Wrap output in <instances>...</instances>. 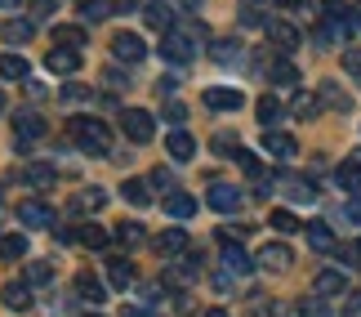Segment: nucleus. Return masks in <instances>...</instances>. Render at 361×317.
Segmentation results:
<instances>
[{
    "label": "nucleus",
    "instance_id": "nucleus-1",
    "mask_svg": "<svg viewBox=\"0 0 361 317\" xmlns=\"http://www.w3.org/2000/svg\"><path fill=\"white\" fill-rule=\"evenodd\" d=\"M72 139L85 148L90 157H107L112 152V130L99 116H72Z\"/></svg>",
    "mask_w": 361,
    "mask_h": 317
},
{
    "label": "nucleus",
    "instance_id": "nucleus-2",
    "mask_svg": "<svg viewBox=\"0 0 361 317\" xmlns=\"http://www.w3.org/2000/svg\"><path fill=\"white\" fill-rule=\"evenodd\" d=\"M121 130H125V139L147 143V139H152V130H157V121H152L147 107H125V112H121Z\"/></svg>",
    "mask_w": 361,
    "mask_h": 317
},
{
    "label": "nucleus",
    "instance_id": "nucleus-3",
    "mask_svg": "<svg viewBox=\"0 0 361 317\" xmlns=\"http://www.w3.org/2000/svg\"><path fill=\"white\" fill-rule=\"evenodd\" d=\"M112 54L121 63H143L147 59V40L138 36V32H116L112 36Z\"/></svg>",
    "mask_w": 361,
    "mask_h": 317
},
{
    "label": "nucleus",
    "instance_id": "nucleus-4",
    "mask_svg": "<svg viewBox=\"0 0 361 317\" xmlns=\"http://www.w3.org/2000/svg\"><path fill=\"white\" fill-rule=\"evenodd\" d=\"M161 54L170 63H192V59H197V45H192L188 32H165L161 36Z\"/></svg>",
    "mask_w": 361,
    "mask_h": 317
},
{
    "label": "nucleus",
    "instance_id": "nucleus-5",
    "mask_svg": "<svg viewBox=\"0 0 361 317\" xmlns=\"http://www.w3.org/2000/svg\"><path fill=\"white\" fill-rule=\"evenodd\" d=\"M188 246H192V237H188L183 228H165L161 237H157V255L170 259V264H178V259L188 255Z\"/></svg>",
    "mask_w": 361,
    "mask_h": 317
},
{
    "label": "nucleus",
    "instance_id": "nucleus-6",
    "mask_svg": "<svg viewBox=\"0 0 361 317\" xmlns=\"http://www.w3.org/2000/svg\"><path fill=\"white\" fill-rule=\"evenodd\" d=\"M49 121L36 116V112H18L13 116V143H32V139H45Z\"/></svg>",
    "mask_w": 361,
    "mask_h": 317
},
{
    "label": "nucleus",
    "instance_id": "nucleus-7",
    "mask_svg": "<svg viewBox=\"0 0 361 317\" xmlns=\"http://www.w3.org/2000/svg\"><path fill=\"white\" fill-rule=\"evenodd\" d=\"M263 152L276 157V161H290L299 152V143H295V134H286V130H263Z\"/></svg>",
    "mask_w": 361,
    "mask_h": 317
},
{
    "label": "nucleus",
    "instance_id": "nucleus-8",
    "mask_svg": "<svg viewBox=\"0 0 361 317\" xmlns=\"http://www.w3.org/2000/svg\"><path fill=\"white\" fill-rule=\"evenodd\" d=\"M276 188H281L290 201H303V205L317 201V184H312V179H299V174H276Z\"/></svg>",
    "mask_w": 361,
    "mask_h": 317
},
{
    "label": "nucleus",
    "instance_id": "nucleus-9",
    "mask_svg": "<svg viewBox=\"0 0 361 317\" xmlns=\"http://www.w3.org/2000/svg\"><path fill=\"white\" fill-rule=\"evenodd\" d=\"M18 224H27V228H49L54 224V210H49L45 201L27 197V201H18Z\"/></svg>",
    "mask_w": 361,
    "mask_h": 317
},
{
    "label": "nucleus",
    "instance_id": "nucleus-10",
    "mask_svg": "<svg viewBox=\"0 0 361 317\" xmlns=\"http://www.w3.org/2000/svg\"><path fill=\"white\" fill-rule=\"evenodd\" d=\"M219 241H224V268L232 273V277H245V273L255 268V259H250V255H245L232 237H219Z\"/></svg>",
    "mask_w": 361,
    "mask_h": 317
},
{
    "label": "nucleus",
    "instance_id": "nucleus-11",
    "mask_svg": "<svg viewBox=\"0 0 361 317\" xmlns=\"http://www.w3.org/2000/svg\"><path fill=\"white\" fill-rule=\"evenodd\" d=\"M312 291L322 295V299H335V295H348V277H343L339 268H326V273H317V282H312Z\"/></svg>",
    "mask_w": 361,
    "mask_h": 317
},
{
    "label": "nucleus",
    "instance_id": "nucleus-12",
    "mask_svg": "<svg viewBox=\"0 0 361 317\" xmlns=\"http://www.w3.org/2000/svg\"><path fill=\"white\" fill-rule=\"evenodd\" d=\"M290 259H295V255H290V246L268 241V246L259 251V268H268V273H286V268H290Z\"/></svg>",
    "mask_w": 361,
    "mask_h": 317
},
{
    "label": "nucleus",
    "instance_id": "nucleus-13",
    "mask_svg": "<svg viewBox=\"0 0 361 317\" xmlns=\"http://www.w3.org/2000/svg\"><path fill=\"white\" fill-rule=\"evenodd\" d=\"M201 99H205V107H214V112H237V107H245L241 90H205Z\"/></svg>",
    "mask_w": 361,
    "mask_h": 317
},
{
    "label": "nucleus",
    "instance_id": "nucleus-14",
    "mask_svg": "<svg viewBox=\"0 0 361 317\" xmlns=\"http://www.w3.org/2000/svg\"><path fill=\"white\" fill-rule=\"evenodd\" d=\"M76 295L85 299V304H94V309H99L103 299H107V286H103V282H99V277H94V273L85 268V273H76Z\"/></svg>",
    "mask_w": 361,
    "mask_h": 317
},
{
    "label": "nucleus",
    "instance_id": "nucleus-15",
    "mask_svg": "<svg viewBox=\"0 0 361 317\" xmlns=\"http://www.w3.org/2000/svg\"><path fill=\"white\" fill-rule=\"evenodd\" d=\"M45 67H49L54 76H72L76 67H80V54H76V49H59V45H54V49L45 54Z\"/></svg>",
    "mask_w": 361,
    "mask_h": 317
},
{
    "label": "nucleus",
    "instance_id": "nucleus-16",
    "mask_svg": "<svg viewBox=\"0 0 361 317\" xmlns=\"http://www.w3.org/2000/svg\"><path fill=\"white\" fill-rule=\"evenodd\" d=\"M210 205L219 215H232V210H241V192L232 188V184H214L210 188Z\"/></svg>",
    "mask_w": 361,
    "mask_h": 317
},
{
    "label": "nucleus",
    "instance_id": "nucleus-17",
    "mask_svg": "<svg viewBox=\"0 0 361 317\" xmlns=\"http://www.w3.org/2000/svg\"><path fill=\"white\" fill-rule=\"evenodd\" d=\"M308 246H312V251H322V255H335L339 251L335 232H330V224H322V219H312V224H308Z\"/></svg>",
    "mask_w": 361,
    "mask_h": 317
},
{
    "label": "nucleus",
    "instance_id": "nucleus-18",
    "mask_svg": "<svg viewBox=\"0 0 361 317\" xmlns=\"http://www.w3.org/2000/svg\"><path fill=\"white\" fill-rule=\"evenodd\" d=\"M263 32H268V40H272V45L281 49V54L299 49V32H295V27H290V23H268V27H263Z\"/></svg>",
    "mask_w": 361,
    "mask_h": 317
},
{
    "label": "nucleus",
    "instance_id": "nucleus-19",
    "mask_svg": "<svg viewBox=\"0 0 361 317\" xmlns=\"http://www.w3.org/2000/svg\"><path fill=\"white\" fill-rule=\"evenodd\" d=\"M0 299H5L13 313H23V309H32V286H27V282H5Z\"/></svg>",
    "mask_w": 361,
    "mask_h": 317
},
{
    "label": "nucleus",
    "instance_id": "nucleus-20",
    "mask_svg": "<svg viewBox=\"0 0 361 317\" xmlns=\"http://www.w3.org/2000/svg\"><path fill=\"white\" fill-rule=\"evenodd\" d=\"M54 45L80 54V45H90V36H85V27H72V23H67V27H54Z\"/></svg>",
    "mask_w": 361,
    "mask_h": 317
},
{
    "label": "nucleus",
    "instance_id": "nucleus-21",
    "mask_svg": "<svg viewBox=\"0 0 361 317\" xmlns=\"http://www.w3.org/2000/svg\"><path fill=\"white\" fill-rule=\"evenodd\" d=\"M76 13L85 23H103V18H112V13H116V5H112V0H76Z\"/></svg>",
    "mask_w": 361,
    "mask_h": 317
},
{
    "label": "nucleus",
    "instance_id": "nucleus-22",
    "mask_svg": "<svg viewBox=\"0 0 361 317\" xmlns=\"http://www.w3.org/2000/svg\"><path fill=\"white\" fill-rule=\"evenodd\" d=\"M165 152H170L174 161H192V157H197V139H192V134H183V130H174L170 143H165Z\"/></svg>",
    "mask_w": 361,
    "mask_h": 317
},
{
    "label": "nucleus",
    "instance_id": "nucleus-23",
    "mask_svg": "<svg viewBox=\"0 0 361 317\" xmlns=\"http://www.w3.org/2000/svg\"><path fill=\"white\" fill-rule=\"evenodd\" d=\"M165 215L192 219V215H197V197H188V192H170V197H165Z\"/></svg>",
    "mask_w": 361,
    "mask_h": 317
},
{
    "label": "nucleus",
    "instance_id": "nucleus-24",
    "mask_svg": "<svg viewBox=\"0 0 361 317\" xmlns=\"http://www.w3.org/2000/svg\"><path fill=\"white\" fill-rule=\"evenodd\" d=\"M0 76L5 80H27L32 76V63H27L23 54H5V59H0Z\"/></svg>",
    "mask_w": 361,
    "mask_h": 317
},
{
    "label": "nucleus",
    "instance_id": "nucleus-25",
    "mask_svg": "<svg viewBox=\"0 0 361 317\" xmlns=\"http://www.w3.org/2000/svg\"><path fill=\"white\" fill-rule=\"evenodd\" d=\"M152 184H147V179H125V201H130V205H138V210H143V205H152V192H147Z\"/></svg>",
    "mask_w": 361,
    "mask_h": 317
},
{
    "label": "nucleus",
    "instance_id": "nucleus-26",
    "mask_svg": "<svg viewBox=\"0 0 361 317\" xmlns=\"http://www.w3.org/2000/svg\"><path fill=\"white\" fill-rule=\"evenodd\" d=\"M23 282H27V286H45V282H54V264H49V259H27Z\"/></svg>",
    "mask_w": 361,
    "mask_h": 317
},
{
    "label": "nucleus",
    "instance_id": "nucleus-27",
    "mask_svg": "<svg viewBox=\"0 0 361 317\" xmlns=\"http://www.w3.org/2000/svg\"><path fill=\"white\" fill-rule=\"evenodd\" d=\"M107 282H112V291H125V286H134V268L125 259H107Z\"/></svg>",
    "mask_w": 361,
    "mask_h": 317
},
{
    "label": "nucleus",
    "instance_id": "nucleus-28",
    "mask_svg": "<svg viewBox=\"0 0 361 317\" xmlns=\"http://www.w3.org/2000/svg\"><path fill=\"white\" fill-rule=\"evenodd\" d=\"M54 179H59V174H54V165H27V170H23V184L27 188H54Z\"/></svg>",
    "mask_w": 361,
    "mask_h": 317
},
{
    "label": "nucleus",
    "instance_id": "nucleus-29",
    "mask_svg": "<svg viewBox=\"0 0 361 317\" xmlns=\"http://www.w3.org/2000/svg\"><path fill=\"white\" fill-rule=\"evenodd\" d=\"M281 116H286L281 103H276L272 94H263V99H259V126H263V130H276V121H281Z\"/></svg>",
    "mask_w": 361,
    "mask_h": 317
},
{
    "label": "nucleus",
    "instance_id": "nucleus-30",
    "mask_svg": "<svg viewBox=\"0 0 361 317\" xmlns=\"http://www.w3.org/2000/svg\"><path fill=\"white\" fill-rule=\"evenodd\" d=\"M0 259H27V237L23 232H5V237H0Z\"/></svg>",
    "mask_w": 361,
    "mask_h": 317
},
{
    "label": "nucleus",
    "instance_id": "nucleus-31",
    "mask_svg": "<svg viewBox=\"0 0 361 317\" xmlns=\"http://www.w3.org/2000/svg\"><path fill=\"white\" fill-rule=\"evenodd\" d=\"M272 80H276V85H281V90L299 85V67L290 63V59H276V63H272Z\"/></svg>",
    "mask_w": 361,
    "mask_h": 317
},
{
    "label": "nucleus",
    "instance_id": "nucleus-32",
    "mask_svg": "<svg viewBox=\"0 0 361 317\" xmlns=\"http://www.w3.org/2000/svg\"><path fill=\"white\" fill-rule=\"evenodd\" d=\"M335 184L348 188V192H357V188H361V165H357V161H343L339 170H335Z\"/></svg>",
    "mask_w": 361,
    "mask_h": 317
},
{
    "label": "nucleus",
    "instance_id": "nucleus-33",
    "mask_svg": "<svg viewBox=\"0 0 361 317\" xmlns=\"http://www.w3.org/2000/svg\"><path fill=\"white\" fill-rule=\"evenodd\" d=\"M210 54H214V63H224V67L228 63H241V40H214Z\"/></svg>",
    "mask_w": 361,
    "mask_h": 317
},
{
    "label": "nucleus",
    "instance_id": "nucleus-34",
    "mask_svg": "<svg viewBox=\"0 0 361 317\" xmlns=\"http://www.w3.org/2000/svg\"><path fill=\"white\" fill-rule=\"evenodd\" d=\"M76 241H80V246H94V251H103V246H107V232H103L99 224H80V228H76Z\"/></svg>",
    "mask_w": 361,
    "mask_h": 317
},
{
    "label": "nucleus",
    "instance_id": "nucleus-35",
    "mask_svg": "<svg viewBox=\"0 0 361 317\" xmlns=\"http://www.w3.org/2000/svg\"><path fill=\"white\" fill-rule=\"evenodd\" d=\"M241 23H245V27H268V13H263V0H245V5H241Z\"/></svg>",
    "mask_w": 361,
    "mask_h": 317
},
{
    "label": "nucleus",
    "instance_id": "nucleus-36",
    "mask_svg": "<svg viewBox=\"0 0 361 317\" xmlns=\"http://www.w3.org/2000/svg\"><path fill=\"white\" fill-rule=\"evenodd\" d=\"M299 317H330V299H322V295L299 299Z\"/></svg>",
    "mask_w": 361,
    "mask_h": 317
},
{
    "label": "nucleus",
    "instance_id": "nucleus-37",
    "mask_svg": "<svg viewBox=\"0 0 361 317\" xmlns=\"http://www.w3.org/2000/svg\"><path fill=\"white\" fill-rule=\"evenodd\" d=\"M290 112H295V116H303V121H312L317 112H322V103H317L312 94H295V103H290Z\"/></svg>",
    "mask_w": 361,
    "mask_h": 317
},
{
    "label": "nucleus",
    "instance_id": "nucleus-38",
    "mask_svg": "<svg viewBox=\"0 0 361 317\" xmlns=\"http://www.w3.org/2000/svg\"><path fill=\"white\" fill-rule=\"evenodd\" d=\"M147 23H152V27H161V36H165V32H174V27H170V9H165L161 0H152V5H147Z\"/></svg>",
    "mask_w": 361,
    "mask_h": 317
},
{
    "label": "nucleus",
    "instance_id": "nucleus-39",
    "mask_svg": "<svg viewBox=\"0 0 361 317\" xmlns=\"http://www.w3.org/2000/svg\"><path fill=\"white\" fill-rule=\"evenodd\" d=\"M32 32H36V27L23 23V18H9L5 23V40H13V45H18V40H32Z\"/></svg>",
    "mask_w": 361,
    "mask_h": 317
},
{
    "label": "nucleus",
    "instance_id": "nucleus-40",
    "mask_svg": "<svg viewBox=\"0 0 361 317\" xmlns=\"http://www.w3.org/2000/svg\"><path fill=\"white\" fill-rule=\"evenodd\" d=\"M268 224H272L276 232H299V228H303V224H299V219L290 215V210H272V215H268Z\"/></svg>",
    "mask_w": 361,
    "mask_h": 317
},
{
    "label": "nucleus",
    "instance_id": "nucleus-41",
    "mask_svg": "<svg viewBox=\"0 0 361 317\" xmlns=\"http://www.w3.org/2000/svg\"><path fill=\"white\" fill-rule=\"evenodd\" d=\"M343 72H348L357 85H361V45H348V49H343Z\"/></svg>",
    "mask_w": 361,
    "mask_h": 317
},
{
    "label": "nucleus",
    "instance_id": "nucleus-42",
    "mask_svg": "<svg viewBox=\"0 0 361 317\" xmlns=\"http://www.w3.org/2000/svg\"><path fill=\"white\" fill-rule=\"evenodd\" d=\"M103 201H107V192L103 188H85V192H80V210H103Z\"/></svg>",
    "mask_w": 361,
    "mask_h": 317
},
{
    "label": "nucleus",
    "instance_id": "nucleus-43",
    "mask_svg": "<svg viewBox=\"0 0 361 317\" xmlns=\"http://www.w3.org/2000/svg\"><path fill=\"white\" fill-rule=\"evenodd\" d=\"M116 241L121 246H138V241H143V228H138V224H116Z\"/></svg>",
    "mask_w": 361,
    "mask_h": 317
},
{
    "label": "nucleus",
    "instance_id": "nucleus-44",
    "mask_svg": "<svg viewBox=\"0 0 361 317\" xmlns=\"http://www.w3.org/2000/svg\"><path fill=\"white\" fill-rule=\"evenodd\" d=\"M210 143H214L219 157H237V134H214Z\"/></svg>",
    "mask_w": 361,
    "mask_h": 317
},
{
    "label": "nucleus",
    "instance_id": "nucleus-45",
    "mask_svg": "<svg viewBox=\"0 0 361 317\" xmlns=\"http://www.w3.org/2000/svg\"><path fill=\"white\" fill-rule=\"evenodd\" d=\"M147 184H152V188H161L165 197H170V192H174V174H170V170H161V165H157V170H152V179H147Z\"/></svg>",
    "mask_w": 361,
    "mask_h": 317
},
{
    "label": "nucleus",
    "instance_id": "nucleus-46",
    "mask_svg": "<svg viewBox=\"0 0 361 317\" xmlns=\"http://www.w3.org/2000/svg\"><path fill=\"white\" fill-rule=\"evenodd\" d=\"M165 121H170V126H183V121H188V107L183 103H165V112H161Z\"/></svg>",
    "mask_w": 361,
    "mask_h": 317
},
{
    "label": "nucleus",
    "instance_id": "nucleus-47",
    "mask_svg": "<svg viewBox=\"0 0 361 317\" xmlns=\"http://www.w3.org/2000/svg\"><path fill=\"white\" fill-rule=\"evenodd\" d=\"M237 165H241L245 174H259V157H255V152H245V148H237Z\"/></svg>",
    "mask_w": 361,
    "mask_h": 317
},
{
    "label": "nucleus",
    "instance_id": "nucleus-48",
    "mask_svg": "<svg viewBox=\"0 0 361 317\" xmlns=\"http://www.w3.org/2000/svg\"><path fill=\"white\" fill-rule=\"evenodd\" d=\"M322 99H326L330 107H348V94H339L335 85H322Z\"/></svg>",
    "mask_w": 361,
    "mask_h": 317
},
{
    "label": "nucleus",
    "instance_id": "nucleus-49",
    "mask_svg": "<svg viewBox=\"0 0 361 317\" xmlns=\"http://www.w3.org/2000/svg\"><path fill=\"white\" fill-rule=\"evenodd\" d=\"M59 9V0H36V9H32V18H49V13Z\"/></svg>",
    "mask_w": 361,
    "mask_h": 317
},
{
    "label": "nucleus",
    "instance_id": "nucleus-50",
    "mask_svg": "<svg viewBox=\"0 0 361 317\" xmlns=\"http://www.w3.org/2000/svg\"><path fill=\"white\" fill-rule=\"evenodd\" d=\"M63 99H67V103H76V99H90V90H85V85H63Z\"/></svg>",
    "mask_w": 361,
    "mask_h": 317
},
{
    "label": "nucleus",
    "instance_id": "nucleus-51",
    "mask_svg": "<svg viewBox=\"0 0 361 317\" xmlns=\"http://www.w3.org/2000/svg\"><path fill=\"white\" fill-rule=\"evenodd\" d=\"M348 219H353V224H361V197L348 201Z\"/></svg>",
    "mask_w": 361,
    "mask_h": 317
},
{
    "label": "nucleus",
    "instance_id": "nucleus-52",
    "mask_svg": "<svg viewBox=\"0 0 361 317\" xmlns=\"http://www.w3.org/2000/svg\"><path fill=\"white\" fill-rule=\"evenodd\" d=\"M343 317H361V295H357V299H348V309H343Z\"/></svg>",
    "mask_w": 361,
    "mask_h": 317
},
{
    "label": "nucleus",
    "instance_id": "nucleus-53",
    "mask_svg": "<svg viewBox=\"0 0 361 317\" xmlns=\"http://www.w3.org/2000/svg\"><path fill=\"white\" fill-rule=\"evenodd\" d=\"M0 9H5V13H18V9H23V0H0Z\"/></svg>",
    "mask_w": 361,
    "mask_h": 317
},
{
    "label": "nucleus",
    "instance_id": "nucleus-54",
    "mask_svg": "<svg viewBox=\"0 0 361 317\" xmlns=\"http://www.w3.org/2000/svg\"><path fill=\"white\" fill-rule=\"evenodd\" d=\"M353 27H361V0L353 5Z\"/></svg>",
    "mask_w": 361,
    "mask_h": 317
},
{
    "label": "nucleus",
    "instance_id": "nucleus-55",
    "mask_svg": "<svg viewBox=\"0 0 361 317\" xmlns=\"http://www.w3.org/2000/svg\"><path fill=\"white\" fill-rule=\"evenodd\" d=\"M205 317H232L228 309H210V313H205Z\"/></svg>",
    "mask_w": 361,
    "mask_h": 317
},
{
    "label": "nucleus",
    "instance_id": "nucleus-56",
    "mask_svg": "<svg viewBox=\"0 0 361 317\" xmlns=\"http://www.w3.org/2000/svg\"><path fill=\"white\" fill-rule=\"evenodd\" d=\"M276 5H290V9H295V5H303V0H276Z\"/></svg>",
    "mask_w": 361,
    "mask_h": 317
},
{
    "label": "nucleus",
    "instance_id": "nucleus-57",
    "mask_svg": "<svg viewBox=\"0 0 361 317\" xmlns=\"http://www.w3.org/2000/svg\"><path fill=\"white\" fill-rule=\"evenodd\" d=\"M178 5H188V9H197V0H178Z\"/></svg>",
    "mask_w": 361,
    "mask_h": 317
},
{
    "label": "nucleus",
    "instance_id": "nucleus-58",
    "mask_svg": "<svg viewBox=\"0 0 361 317\" xmlns=\"http://www.w3.org/2000/svg\"><path fill=\"white\" fill-rule=\"evenodd\" d=\"M0 112H5V90H0Z\"/></svg>",
    "mask_w": 361,
    "mask_h": 317
},
{
    "label": "nucleus",
    "instance_id": "nucleus-59",
    "mask_svg": "<svg viewBox=\"0 0 361 317\" xmlns=\"http://www.w3.org/2000/svg\"><path fill=\"white\" fill-rule=\"evenodd\" d=\"M85 317H103V313H85Z\"/></svg>",
    "mask_w": 361,
    "mask_h": 317
},
{
    "label": "nucleus",
    "instance_id": "nucleus-60",
    "mask_svg": "<svg viewBox=\"0 0 361 317\" xmlns=\"http://www.w3.org/2000/svg\"><path fill=\"white\" fill-rule=\"evenodd\" d=\"M357 255H361V241H357Z\"/></svg>",
    "mask_w": 361,
    "mask_h": 317
},
{
    "label": "nucleus",
    "instance_id": "nucleus-61",
    "mask_svg": "<svg viewBox=\"0 0 361 317\" xmlns=\"http://www.w3.org/2000/svg\"><path fill=\"white\" fill-rule=\"evenodd\" d=\"M357 165H361V152H357Z\"/></svg>",
    "mask_w": 361,
    "mask_h": 317
}]
</instances>
